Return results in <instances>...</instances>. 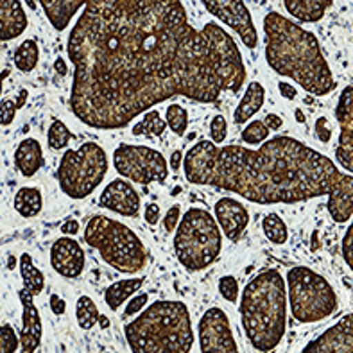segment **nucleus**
I'll list each match as a JSON object with an SVG mask.
<instances>
[{"label":"nucleus","instance_id":"de8ad7c7","mask_svg":"<svg viewBox=\"0 0 353 353\" xmlns=\"http://www.w3.org/2000/svg\"><path fill=\"white\" fill-rule=\"evenodd\" d=\"M278 90H280V94H282L283 99H289V101H294L298 97V88H294L289 83H278Z\"/></svg>","mask_w":353,"mask_h":353},{"label":"nucleus","instance_id":"f704fd0d","mask_svg":"<svg viewBox=\"0 0 353 353\" xmlns=\"http://www.w3.org/2000/svg\"><path fill=\"white\" fill-rule=\"evenodd\" d=\"M269 128L264 124V121H251L248 122V125L242 131V142L248 143V145H259L264 140L269 139Z\"/></svg>","mask_w":353,"mask_h":353},{"label":"nucleus","instance_id":"c756f323","mask_svg":"<svg viewBox=\"0 0 353 353\" xmlns=\"http://www.w3.org/2000/svg\"><path fill=\"white\" fill-rule=\"evenodd\" d=\"M99 309L90 296H79L76 303V318L81 330H92L99 323Z\"/></svg>","mask_w":353,"mask_h":353},{"label":"nucleus","instance_id":"f8f14e48","mask_svg":"<svg viewBox=\"0 0 353 353\" xmlns=\"http://www.w3.org/2000/svg\"><path fill=\"white\" fill-rule=\"evenodd\" d=\"M199 350L203 353H237L239 346L230 327L228 314L219 307H210L197 325Z\"/></svg>","mask_w":353,"mask_h":353},{"label":"nucleus","instance_id":"1a4fd4ad","mask_svg":"<svg viewBox=\"0 0 353 353\" xmlns=\"http://www.w3.org/2000/svg\"><path fill=\"white\" fill-rule=\"evenodd\" d=\"M108 154L97 142H85L79 149L63 152L58 167L59 188L70 199H85L103 183L108 172Z\"/></svg>","mask_w":353,"mask_h":353},{"label":"nucleus","instance_id":"cd10ccee","mask_svg":"<svg viewBox=\"0 0 353 353\" xmlns=\"http://www.w3.org/2000/svg\"><path fill=\"white\" fill-rule=\"evenodd\" d=\"M38 61H40V47L34 40H23L18 45L13 54V63L18 70L29 74L34 70Z\"/></svg>","mask_w":353,"mask_h":353},{"label":"nucleus","instance_id":"ea45409f","mask_svg":"<svg viewBox=\"0 0 353 353\" xmlns=\"http://www.w3.org/2000/svg\"><path fill=\"white\" fill-rule=\"evenodd\" d=\"M314 131H316V137L321 143H328L332 140V130L328 125L327 117H318L316 119V124H314Z\"/></svg>","mask_w":353,"mask_h":353},{"label":"nucleus","instance_id":"4c0bfd02","mask_svg":"<svg viewBox=\"0 0 353 353\" xmlns=\"http://www.w3.org/2000/svg\"><path fill=\"white\" fill-rule=\"evenodd\" d=\"M228 137V122L224 115H215L210 122V140L214 143H223Z\"/></svg>","mask_w":353,"mask_h":353},{"label":"nucleus","instance_id":"9b49d317","mask_svg":"<svg viewBox=\"0 0 353 353\" xmlns=\"http://www.w3.org/2000/svg\"><path fill=\"white\" fill-rule=\"evenodd\" d=\"M201 32L206 36L208 45H210L212 58H214L215 68L219 74L221 92L237 94L246 81V67H244L237 43L223 27L214 22L205 23Z\"/></svg>","mask_w":353,"mask_h":353},{"label":"nucleus","instance_id":"4be33fe9","mask_svg":"<svg viewBox=\"0 0 353 353\" xmlns=\"http://www.w3.org/2000/svg\"><path fill=\"white\" fill-rule=\"evenodd\" d=\"M14 165L23 178H32L45 165L41 143L36 139H23L14 149Z\"/></svg>","mask_w":353,"mask_h":353},{"label":"nucleus","instance_id":"37998d69","mask_svg":"<svg viewBox=\"0 0 353 353\" xmlns=\"http://www.w3.org/2000/svg\"><path fill=\"white\" fill-rule=\"evenodd\" d=\"M143 219L145 223L151 224V226H157L161 219V210L158 203H148L145 208H143Z\"/></svg>","mask_w":353,"mask_h":353},{"label":"nucleus","instance_id":"c9c22d12","mask_svg":"<svg viewBox=\"0 0 353 353\" xmlns=\"http://www.w3.org/2000/svg\"><path fill=\"white\" fill-rule=\"evenodd\" d=\"M20 348V337L11 325H0V353H14Z\"/></svg>","mask_w":353,"mask_h":353},{"label":"nucleus","instance_id":"b1692460","mask_svg":"<svg viewBox=\"0 0 353 353\" xmlns=\"http://www.w3.org/2000/svg\"><path fill=\"white\" fill-rule=\"evenodd\" d=\"M332 4L334 0H283L287 13L301 23L319 22Z\"/></svg>","mask_w":353,"mask_h":353},{"label":"nucleus","instance_id":"4468645a","mask_svg":"<svg viewBox=\"0 0 353 353\" xmlns=\"http://www.w3.org/2000/svg\"><path fill=\"white\" fill-rule=\"evenodd\" d=\"M336 119L341 128L339 145L336 149V160L339 165L352 174L353 172V90L352 86H346L341 92V97L337 101Z\"/></svg>","mask_w":353,"mask_h":353},{"label":"nucleus","instance_id":"f3484780","mask_svg":"<svg viewBox=\"0 0 353 353\" xmlns=\"http://www.w3.org/2000/svg\"><path fill=\"white\" fill-rule=\"evenodd\" d=\"M353 352V316L346 314L334 327L310 341L303 353H352Z\"/></svg>","mask_w":353,"mask_h":353},{"label":"nucleus","instance_id":"423d86ee","mask_svg":"<svg viewBox=\"0 0 353 353\" xmlns=\"http://www.w3.org/2000/svg\"><path fill=\"white\" fill-rule=\"evenodd\" d=\"M85 242L97 250L104 262L119 273H140L148 262V253L139 235L124 223L106 215L90 217L85 228Z\"/></svg>","mask_w":353,"mask_h":353},{"label":"nucleus","instance_id":"72a5a7b5","mask_svg":"<svg viewBox=\"0 0 353 353\" xmlns=\"http://www.w3.org/2000/svg\"><path fill=\"white\" fill-rule=\"evenodd\" d=\"M70 139H72V133L68 131L67 124H65L63 121H59V119H56V121L50 124L49 131H47V142H49V148L52 149V151H61V149L67 148Z\"/></svg>","mask_w":353,"mask_h":353},{"label":"nucleus","instance_id":"0eeeda50","mask_svg":"<svg viewBox=\"0 0 353 353\" xmlns=\"http://www.w3.org/2000/svg\"><path fill=\"white\" fill-rule=\"evenodd\" d=\"M223 251L219 224L205 208L192 206L179 217L174 230V253L188 271H203L217 262Z\"/></svg>","mask_w":353,"mask_h":353},{"label":"nucleus","instance_id":"3c124183","mask_svg":"<svg viewBox=\"0 0 353 353\" xmlns=\"http://www.w3.org/2000/svg\"><path fill=\"white\" fill-rule=\"evenodd\" d=\"M9 76V68H4V70L0 72V97H2V92H4V81L8 79Z\"/></svg>","mask_w":353,"mask_h":353},{"label":"nucleus","instance_id":"58836bf2","mask_svg":"<svg viewBox=\"0 0 353 353\" xmlns=\"http://www.w3.org/2000/svg\"><path fill=\"white\" fill-rule=\"evenodd\" d=\"M148 303H149L148 292H140V294H137V292H134L130 300H128V305H125L124 318H131V316H137V314H139L140 310H142Z\"/></svg>","mask_w":353,"mask_h":353},{"label":"nucleus","instance_id":"393cba45","mask_svg":"<svg viewBox=\"0 0 353 353\" xmlns=\"http://www.w3.org/2000/svg\"><path fill=\"white\" fill-rule=\"evenodd\" d=\"M145 278H125V280H119V282L112 283L104 292V301H106L108 309L119 310L125 301L130 300L134 292H139L142 289Z\"/></svg>","mask_w":353,"mask_h":353},{"label":"nucleus","instance_id":"bb28decb","mask_svg":"<svg viewBox=\"0 0 353 353\" xmlns=\"http://www.w3.org/2000/svg\"><path fill=\"white\" fill-rule=\"evenodd\" d=\"M18 268H20V274H22L23 289L27 292H31L32 296H38L43 292L45 289V276L40 269L36 268L32 262V256L29 253H23L18 260Z\"/></svg>","mask_w":353,"mask_h":353},{"label":"nucleus","instance_id":"ddd939ff","mask_svg":"<svg viewBox=\"0 0 353 353\" xmlns=\"http://www.w3.org/2000/svg\"><path fill=\"white\" fill-rule=\"evenodd\" d=\"M201 4L212 17L219 18L232 31L237 32L248 49H255L259 45L255 22L244 0H201Z\"/></svg>","mask_w":353,"mask_h":353},{"label":"nucleus","instance_id":"aec40b11","mask_svg":"<svg viewBox=\"0 0 353 353\" xmlns=\"http://www.w3.org/2000/svg\"><path fill=\"white\" fill-rule=\"evenodd\" d=\"M27 26L29 18L20 0H0V41L17 40Z\"/></svg>","mask_w":353,"mask_h":353},{"label":"nucleus","instance_id":"f257e3e1","mask_svg":"<svg viewBox=\"0 0 353 353\" xmlns=\"http://www.w3.org/2000/svg\"><path fill=\"white\" fill-rule=\"evenodd\" d=\"M67 52L70 110L94 130H122L176 95L219 101L210 45L190 26L181 0H88Z\"/></svg>","mask_w":353,"mask_h":353},{"label":"nucleus","instance_id":"6e6552de","mask_svg":"<svg viewBox=\"0 0 353 353\" xmlns=\"http://www.w3.org/2000/svg\"><path fill=\"white\" fill-rule=\"evenodd\" d=\"M287 307L298 323L309 325L330 318L337 310V294L327 278L307 265L289 269L285 276Z\"/></svg>","mask_w":353,"mask_h":353},{"label":"nucleus","instance_id":"7ed1b4c3","mask_svg":"<svg viewBox=\"0 0 353 353\" xmlns=\"http://www.w3.org/2000/svg\"><path fill=\"white\" fill-rule=\"evenodd\" d=\"M265 61L278 76L296 81L305 92L325 97L337 83L316 34L283 14L271 11L264 17Z\"/></svg>","mask_w":353,"mask_h":353},{"label":"nucleus","instance_id":"2f4dec72","mask_svg":"<svg viewBox=\"0 0 353 353\" xmlns=\"http://www.w3.org/2000/svg\"><path fill=\"white\" fill-rule=\"evenodd\" d=\"M29 101V90H18L17 97H8L0 101V125H11L17 117L18 110H22Z\"/></svg>","mask_w":353,"mask_h":353},{"label":"nucleus","instance_id":"7c9ffc66","mask_svg":"<svg viewBox=\"0 0 353 353\" xmlns=\"http://www.w3.org/2000/svg\"><path fill=\"white\" fill-rule=\"evenodd\" d=\"M262 232L276 246H283L289 241V230H287L285 221L278 214L265 215L264 221H262Z\"/></svg>","mask_w":353,"mask_h":353},{"label":"nucleus","instance_id":"49530a36","mask_svg":"<svg viewBox=\"0 0 353 353\" xmlns=\"http://www.w3.org/2000/svg\"><path fill=\"white\" fill-rule=\"evenodd\" d=\"M61 233L63 235H68V237H74L79 233V221L68 219L61 224Z\"/></svg>","mask_w":353,"mask_h":353},{"label":"nucleus","instance_id":"e433bc0d","mask_svg":"<svg viewBox=\"0 0 353 353\" xmlns=\"http://www.w3.org/2000/svg\"><path fill=\"white\" fill-rule=\"evenodd\" d=\"M219 292L224 300L230 303H237L239 301V282L237 278L232 274H224L219 278Z\"/></svg>","mask_w":353,"mask_h":353},{"label":"nucleus","instance_id":"39448f33","mask_svg":"<svg viewBox=\"0 0 353 353\" xmlns=\"http://www.w3.org/2000/svg\"><path fill=\"white\" fill-rule=\"evenodd\" d=\"M139 314V318L124 327L131 352L188 353L192 350V319L183 301H154Z\"/></svg>","mask_w":353,"mask_h":353},{"label":"nucleus","instance_id":"864d4df0","mask_svg":"<svg viewBox=\"0 0 353 353\" xmlns=\"http://www.w3.org/2000/svg\"><path fill=\"white\" fill-rule=\"evenodd\" d=\"M26 6L29 9H31V11H36V9H38V4H36V0H26Z\"/></svg>","mask_w":353,"mask_h":353},{"label":"nucleus","instance_id":"603ef678","mask_svg":"<svg viewBox=\"0 0 353 353\" xmlns=\"http://www.w3.org/2000/svg\"><path fill=\"white\" fill-rule=\"evenodd\" d=\"M294 119H296V122H300V124H305V122H307V117H305V113L301 112V110H296Z\"/></svg>","mask_w":353,"mask_h":353},{"label":"nucleus","instance_id":"dca6fc26","mask_svg":"<svg viewBox=\"0 0 353 353\" xmlns=\"http://www.w3.org/2000/svg\"><path fill=\"white\" fill-rule=\"evenodd\" d=\"M99 205L124 217H139L142 201H140V194L137 192V188L128 179L117 178L106 185L99 197Z\"/></svg>","mask_w":353,"mask_h":353},{"label":"nucleus","instance_id":"412c9836","mask_svg":"<svg viewBox=\"0 0 353 353\" xmlns=\"http://www.w3.org/2000/svg\"><path fill=\"white\" fill-rule=\"evenodd\" d=\"M54 31H65L72 18L88 4V0H38Z\"/></svg>","mask_w":353,"mask_h":353},{"label":"nucleus","instance_id":"a211bd4d","mask_svg":"<svg viewBox=\"0 0 353 353\" xmlns=\"http://www.w3.org/2000/svg\"><path fill=\"white\" fill-rule=\"evenodd\" d=\"M214 212L221 233L226 235L228 241L237 242L250 224V212H248L246 206L233 197H223L215 203Z\"/></svg>","mask_w":353,"mask_h":353},{"label":"nucleus","instance_id":"c85d7f7f","mask_svg":"<svg viewBox=\"0 0 353 353\" xmlns=\"http://www.w3.org/2000/svg\"><path fill=\"white\" fill-rule=\"evenodd\" d=\"M167 122L163 121L160 117V113L157 110H151V112H143L142 121L137 122L133 125V131L131 133L134 137H149V139H154V137H161V134L165 133Z\"/></svg>","mask_w":353,"mask_h":353},{"label":"nucleus","instance_id":"f03ea898","mask_svg":"<svg viewBox=\"0 0 353 353\" xmlns=\"http://www.w3.org/2000/svg\"><path fill=\"white\" fill-rule=\"evenodd\" d=\"M181 165L188 183L233 192L256 205H296L327 196L332 219L352 221L353 176L292 137L278 134L259 149L199 140Z\"/></svg>","mask_w":353,"mask_h":353},{"label":"nucleus","instance_id":"5fc2aeb1","mask_svg":"<svg viewBox=\"0 0 353 353\" xmlns=\"http://www.w3.org/2000/svg\"><path fill=\"white\" fill-rule=\"evenodd\" d=\"M14 265H17V259H14V256H11L8 262V269H14Z\"/></svg>","mask_w":353,"mask_h":353},{"label":"nucleus","instance_id":"a19ab883","mask_svg":"<svg viewBox=\"0 0 353 353\" xmlns=\"http://www.w3.org/2000/svg\"><path fill=\"white\" fill-rule=\"evenodd\" d=\"M179 217H181V208H179V205L170 206L169 210H167L165 217H163V228H165V232H174L179 223Z\"/></svg>","mask_w":353,"mask_h":353},{"label":"nucleus","instance_id":"c03bdc74","mask_svg":"<svg viewBox=\"0 0 353 353\" xmlns=\"http://www.w3.org/2000/svg\"><path fill=\"white\" fill-rule=\"evenodd\" d=\"M264 124L268 125L269 131H278V130H282L283 119L280 115H276V113H268L264 119Z\"/></svg>","mask_w":353,"mask_h":353},{"label":"nucleus","instance_id":"9d476101","mask_svg":"<svg viewBox=\"0 0 353 353\" xmlns=\"http://www.w3.org/2000/svg\"><path fill=\"white\" fill-rule=\"evenodd\" d=\"M113 165L122 178L139 185L165 183L169 178L165 157L148 145L121 143L113 151Z\"/></svg>","mask_w":353,"mask_h":353},{"label":"nucleus","instance_id":"79ce46f5","mask_svg":"<svg viewBox=\"0 0 353 353\" xmlns=\"http://www.w3.org/2000/svg\"><path fill=\"white\" fill-rule=\"evenodd\" d=\"M352 239H353V228L350 226V228L346 230L345 237H343V246H341V250H343V260H345V264L348 265V269H352V265H353Z\"/></svg>","mask_w":353,"mask_h":353},{"label":"nucleus","instance_id":"a878e982","mask_svg":"<svg viewBox=\"0 0 353 353\" xmlns=\"http://www.w3.org/2000/svg\"><path fill=\"white\" fill-rule=\"evenodd\" d=\"M13 206L22 217L32 219V217L40 215V212L43 210V194H41L38 187L18 188V192L14 194Z\"/></svg>","mask_w":353,"mask_h":353},{"label":"nucleus","instance_id":"09e8293b","mask_svg":"<svg viewBox=\"0 0 353 353\" xmlns=\"http://www.w3.org/2000/svg\"><path fill=\"white\" fill-rule=\"evenodd\" d=\"M181 163H183V152L176 149V151H172V154H170L169 165H170V169L174 170V172H178V170L181 169Z\"/></svg>","mask_w":353,"mask_h":353},{"label":"nucleus","instance_id":"6ab92c4d","mask_svg":"<svg viewBox=\"0 0 353 353\" xmlns=\"http://www.w3.org/2000/svg\"><path fill=\"white\" fill-rule=\"evenodd\" d=\"M18 298L22 303V328H20V352L34 353L41 345V336H43V327H41L40 310L36 309L31 292L26 289L18 291Z\"/></svg>","mask_w":353,"mask_h":353},{"label":"nucleus","instance_id":"2eb2a0df","mask_svg":"<svg viewBox=\"0 0 353 353\" xmlns=\"http://www.w3.org/2000/svg\"><path fill=\"white\" fill-rule=\"evenodd\" d=\"M50 265L59 276L74 280L85 271V251L79 242L68 235L56 239L50 246Z\"/></svg>","mask_w":353,"mask_h":353},{"label":"nucleus","instance_id":"20e7f679","mask_svg":"<svg viewBox=\"0 0 353 353\" xmlns=\"http://www.w3.org/2000/svg\"><path fill=\"white\" fill-rule=\"evenodd\" d=\"M242 328L256 352H273L285 337L287 287L278 269L260 271L241 296Z\"/></svg>","mask_w":353,"mask_h":353},{"label":"nucleus","instance_id":"473e14b6","mask_svg":"<svg viewBox=\"0 0 353 353\" xmlns=\"http://www.w3.org/2000/svg\"><path fill=\"white\" fill-rule=\"evenodd\" d=\"M165 122L176 137H185L188 130V112L181 104H169L165 112Z\"/></svg>","mask_w":353,"mask_h":353},{"label":"nucleus","instance_id":"8fccbe9b","mask_svg":"<svg viewBox=\"0 0 353 353\" xmlns=\"http://www.w3.org/2000/svg\"><path fill=\"white\" fill-rule=\"evenodd\" d=\"M54 72L56 74H59V76H67L68 74V67H67V61L63 58H56V61H54Z\"/></svg>","mask_w":353,"mask_h":353},{"label":"nucleus","instance_id":"a18cd8bd","mask_svg":"<svg viewBox=\"0 0 353 353\" xmlns=\"http://www.w3.org/2000/svg\"><path fill=\"white\" fill-rule=\"evenodd\" d=\"M50 310H52L56 316H63L65 310H67V303L63 298H59L58 294H52L50 296Z\"/></svg>","mask_w":353,"mask_h":353},{"label":"nucleus","instance_id":"5701e85b","mask_svg":"<svg viewBox=\"0 0 353 353\" xmlns=\"http://www.w3.org/2000/svg\"><path fill=\"white\" fill-rule=\"evenodd\" d=\"M265 101V88L259 81H251L248 85L246 92L242 95L241 103L233 112V122L235 124H246L251 121V117H255L256 113L262 110Z\"/></svg>","mask_w":353,"mask_h":353}]
</instances>
